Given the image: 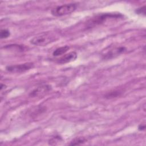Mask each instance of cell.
<instances>
[{
	"label": "cell",
	"mask_w": 146,
	"mask_h": 146,
	"mask_svg": "<svg viewBox=\"0 0 146 146\" xmlns=\"http://www.w3.org/2000/svg\"><path fill=\"white\" fill-rule=\"evenodd\" d=\"M122 17H123V15H121L120 13L98 14L92 17L91 19H90L87 21L86 25L87 27L91 28L103 23L104 22H106L109 19L119 18Z\"/></svg>",
	"instance_id": "1"
},
{
	"label": "cell",
	"mask_w": 146,
	"mask_h": 146,
	"mask_svg": "<svg viewBox=\"0 0 146 146\" xmlns=\"http://www.w3.org/2000/svg\"><path fill=\"white\" fill-rule=\"evenodd\" d=\"M57 37L52 33H44L38 35L30 40V43L35 46H44L57 39Z\"/></svg>",
	"instance_id": "2"
},
{
	"label": "cell",
	"mask_w": 146,
	"mask_h": 146,
	"mask_svg": "<svg viewBox=\"0 0 146 146\" xmlns=\"http://www.w3.org/2000/svg\"><path fill=\"white\" fill-rule=\"evenodd\" d=\"M77 7V5L74 3H67L58 6L52 9L51 14L55 17H60L68 15L74 12Z\"/></svg>",
	"instance_id": "3"
},
{
	"label": "cell",
	"mask_w": 146,
	"mask_h": 146,
	"mask_svg": "<svg viewBox=\"0 0 146 146\" xmlns=\"http://www.w3.org/2000/svg\"><path fill=\"white\" fill-rule=\"evenodd\" d=\"M34 67V63L31 62L25 63L20 64H14L7 66L6 67V70L10 72L14 73H21L28 71Z\"/></svg>",
	"instance_id": "4"
},
{
	"label": "cell",
	"mask_w": 146,
	"mask_h": 146,
	"mask_svg": "<svg viewBox=\"0 0 146 146\" xmlns=\"http://www.w3.org/2000/svg\"><path fill=\"white\" fill-rule=\"evenodd\" d=\"M51 90V86L48 84L42 85L35 88L30 92L29 95L31 97H36L42 96Z\"/></svg>",
	"instance_id": "5"
},
{
	"label": "cell",
	"mask_w": 146,
	"mask_h": 146,
	"mask_svg": "<svg viewBox=\"0 0 146 146\" xmlns=\"http://www.w3.org/2000/svg\"><path fill=\"white\" fill-rule=\"evenodd\" d=\"M77 53L75 51H72L64 55L61 58H59L57 60V62L60 64H65L75 60V59L77 58Z\"/></svg>",
	"instance_id": "6"
},
{
	"label": "cell",
	"mask_w": 146,
	"mask_h": 146,
	"mask_svg": "<svg viewBox=\"0 0 146 146\" xmlns=\"http://www.w3.org/2000/svg\"><path fill=\"white\" fill-rule=\"evenodd\" d=\"M125 51H126V48L125 47L120 46V47H115L113 49H111L109 51H108L104 55V58L110 59V58H113L115 56H117L118 55L121 54V53L125 52Z\"/></svg>",
	"instance_id": "7"
},
{
	"label": "cell",
	"mask_w": 146,
	"mask_h": 146,
	"mask_svg": "<svg viewBox=\"0 0 146 146\" xmlns=\"http://www.w3.org/2000/svg\"><path fill=\"white\" fill-rule=\"evenodd\" d=\"M69 49H70V47L68 46H64L60 47L55 49L53 51L52 55L54 56H58L62 55L64 54Z\"/></svg>",
	"instance_id": "8"
},
{
	"label": "cell",
	"mask_w": 146,
	"mask_h": 146,
	"mask_svg": "<svg viewBox=\"0 0 146 146\" xmlns=\"http://www.w3.org/2000/svg\"><path fill=\"white\" fill-rule=\"evenodd\" d=\"M87 141V140L84 137H78L75 139L74 140L71 141V143L70 144L71 145H80L82 144H83Z\"/></svg>",
	"instance_id": "9"
},
{
	"label": "cell",
	"mask_w": 146,
	"mask_h": 146,
	"mask_svg": "<svg viewBox=\"0 0 146 146\" xmlns=\"http://www.w3.org/2000/svg\"><path fill=\"white\" fill-rule=\"evenodd\" d=\"M10 35V31L7 29H2L0 32L1 39H5L8 38Z\"/></svg>",
	"instance_id": "10"
},
{
	"label": "cell",
	"mask_w": 146,
	"mask_h": 146,
	"mask_svg": "<svg viewBox=\"0 0 146 146\" xmlns=\"http://www.w3.org/2000/svg\"><path fill=\"white\" fill-rule=\"evenodd\" d=\"M62 140L60 136H55L51 139L49 141V144L50 145H56Z\"/></svg>",
	"instance_id": "11"
},
{
	"label": "cell",
	"mask_w": 146,
	"mask_h": 146,
	"mask_svg": "<svg viewBox=\"0 0 146 146\" xmlns=\"http://www.w3.org/2000/svg\"><path fill=\"white\" fill-rule=\"evenodd\" d=\"M135 12L137 14H141V15H145V6H144L143 7H141L136 9Z\"/></svg>",
	"instance_id": "12"
},
{
	"label": "cell",
	"mask_w": 146,
	"mask_h": 146,
	"mask_svg": "<svg viewBox=\"0 0 146 146\" xmlns=\"http://www.w3.org/2000/svg\"><path fill=\"white\" fill-rule=\"evenodd\" d=\"M145 125L144 124H140L139 125V127H138V128H139V129L140 130V131H143V130H144V129H145Z\"/></svg>",
	"instance_id": "13"
}]
</instances>
